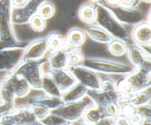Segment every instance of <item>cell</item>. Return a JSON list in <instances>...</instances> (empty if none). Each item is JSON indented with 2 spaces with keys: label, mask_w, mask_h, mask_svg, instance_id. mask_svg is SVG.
Listing matches in <instances>:
<instances>
[{
  "label": "cell",
  "mask_w": 151,
  "mask_h": 125,
  "mask_svg": "<svg viewBox=\"0 0 151 125\" xmlns=\"http://www.w3.org/2000/svg\"><path fill=\"white\" fill-rule=\"evenodd\" d=\"M50 70H59L68 69L67 46L56 51H51L47 58Z\"/></svg>",
  "instance_id": "ac0fdd59"
},
{
  "label": "cell",
  "mask_w": 151,
  "mask_h": 125,
  "mask_svg": "<svg viewBox=\"0 0 151 125\" xmlns=\"http://www.w3.org/2000/svg\"><path fill=\"white\" fill-rule=\"evenodd\" d=\"M126 54L128 55V60L132 64V66H134L135 69L140 67L146 60L151 59L146 55L145 52L140 46L135 44L128 45Z\"/></svg>",
  "instance_id": "ffe728a7"
},
{
  "label": "cell",
  "mask_w": 151,
  "mask_h": 125,
  "mask_svg": "<svg viewBox=\"0 0 151 125\" xmlns=\"http://www.w3.org/2000/svg\"><path fill=\"white\" fill-rule=\"evenodd\" d=\"M102 4L107 7L114 16V17L125 26H136L144 21L145 15L141 10L138 8H128L122 7L119 4V1H109L99 0Z\"/></svg>",
  "instance_id": "5b68a950"
},
{
  "label": "cell",
  "mask_w": 151,
  "mask_h": 125,
  "mask_svg": "<svg viewBox=\"0 0 151 125\" xmlns=\"http://www.w3.org/2000/svg\"><path fill=\"white\" fill-rule=\"evenodd\" d=\"M88 90L80 83L77 82L75 85L69 88L66 92L63 93L61 96V99L63 103L73 102L81 100L85 96L87 95Z\"/></svg>",
  "instance_id": "603a6c76"
},
{
  "label": "cell",
  "mask_w": 151,
  "mask_h": 125,
  "mask_svg": "<svg viewBox=\"0 0 151 125\" xmlns=\"http://www.w3.org/2000/svg\"><path fill=\"white\" fill-rule=\"evenodd\" d=\"M24 46L0 51V73L13 71L22 61Z\"/></svg>",
  "instance_id": "7c38bea8"
},
{
  "label": "cell",
  "mask_w": 151,
  "mask_h": 125,
  "mask_svg": "<svg viewBox=\"0 0 151 125\" xmlns=\"http://www.w3.org/2000/svg\"><path fill=\"white\" fill-rule=\"evenodd\" d=\"M84 57L80 49L68 48V69L82 66Z\"/></svg>",
  "instance_id": "4316f807"
},
{
  "label": "cell",
  "mask_w": 151,
  "mask_h": 125,
  "mask_svg": "<svg viewBox=\"0 0 151 125\" xmlns=\"http://www.w3.org/2000/svg\"><path fill=\"white\" fill-rule=\"evenodd\" d=\"M116 82V88L121 96H127L150 88L151 71L135 69L134 71L122 76Z\"/></svg>",
  "instance_id": "277c9868"
},
{
  "label": "cell",
  "mask_w": 151,
  "mask_h": 125,
  "mask_svg": "<svg viewBox=\"0 0 151 125\" xmlns=\"http://www.w3.org/2000/svg\"><path fill=\"white\" fill-rule=\"evenodd\" d=\"M31 91L27 82L14 71L5 74L0 79V99L14 106L16 99L25 98Z\"/></svg>",
  "instance_id": "6da1fadb"
},
{
  "label": "cell",
  "mask_w": 151,
  "mask_h": 125,
  "mask_svg": "<svg viewBox=\"0 0 151 125\" xmlns=\"http://www.w3.org/2000/svg\"><path fill=\"white\" fill-rule=\"evenodd\" d=\"M140 125H151V119H144Z\"/></svg>",
  "instance_id": "b9f144b4"
},
{
  "label": "cell",
  "mask_w": 151,
  "mask_h": 125,
  "mask_svg": "<svg viewBox=\"0 0 151 125\" xmlns=\"http://www.w3.org/2000/svg\"><path fill=\"white\" fill-rule=\"evenodd\" d=\"M78 16L80 20L87 25L94 24L97 17V8L95 4L91 1L81 4L78 9Z\"/></svg>",
  "instance_id": "44dd1931"
},
{
  "label": "cell",
  "mask_w": 151,
  "mask_h": 125,
  "mask_svg": "<svg viewBox=\"0 0 151 125\" xmlns=\"http://www.w3.org/2000/svg\"><path fill=\"white\" fill-rule=\"evenodd\" d=\"M104 113L105 117L115 119L118 116L121 114L120 106L116 102L106 103L102 107Z\"/></svg>",
  "instance_id": "f546056e"
},
{
  "label": "cell",
  "mask_w": 151,
  "mask_h": 125,
  "mask_svg": "<svg viewBox=\"0 0 151 125\" xmlns=\"http://www.w3.org/2000/svg\"><path fill=\"white\" fill-rule=\"evenodd\" d=\"M114 119L106 117L100 120L95 125H114Z\"/></svg>",
  "instance_id": "ab89813d"
},
{
  "label": "cell",
  "mask_w": 151,
  "mask_h": 125,
  "mask_svg": "<svg viewBox=\"0 0 151 125\" xmlns=\"http://www.w3.org/2000/svg\"><path fill=\"white\" fill-rule=\"evenodd\" d=\"M41 91L44 94L50 96L61 98L62 92L60 91L49 73L44 72L43 75L41 84Z\"/></svg>",
  "instance_id": "cb8c5ba5"
},
{
  "label": "cell",
  "mask_w": 151,
  "mask_h": 125,
  "mask_svg": "<svg viewBox=\"0 0 151 125\" xmlns=\"http://www.w3.org/2000/svg\"><path fill=\"white\" fill-rule=\"evenodd\" d=\"M64 125H72V124H70V123H67V124H64Z\"/></svg>",
  "instance_id": "7bdbcfd3"
},
{
  "label": "cell",
  "mask_w": 151,
  "mask_h": 125,
  "mask_svg": "<svg viewBox=\"0 0 151 125\" xmlns=\"http://www.w3.org/2000/svg\"><path fill=\"white\" fill-rule=\"evenodd\" d=\"M84 31L86 35H88L90 39L100 44H108L113 39V38L106 30L96 24L87 25Z\"/></svg>",
  "instance_id": "d6986e66"
},
{
  "label": "cell",
  "mask_w": 151,
  "mask_h": 125,
  "mask_svg": "<svg viewBox=\"0 0 151 125\" xmlns=\"http://www.w3.org/2000/svg\"><path fill=\"white\" fill-rule=\"evenodd\" d=\"M109 52L114 56L120 57L126 54L128 49V44L121 40L113 38L107 44Z\"/></svg>",
  "instance_id": "83f0119b"
},
{
  "label": "cell",
  "mask_w": 151,
  "mask_h": 125,
  "mask_svg": "<svg viewBox=\"0 0 151 125\" xmlns=\"http://www.w3.org/2000/svg\"><path fill=\"white\" fill-rule=\"evenodd\" d=\"M48 73L52 76L62 94L66 92L77 83L76 79L68 69L50 70Z\"/></svg>",
  "instance_id": "9a60e30c"
},
{
  "label": "cell",
  "mask_w": 151,
  "mask_h": 125,
  "mask_svg": "<svg viewBox=\"0 0 151 125\" xmlns=\"http://www.w3.org/2000/svg\"><path fill=\"white\" fill-rule=\"evenodd\" d=\"M11 2L9 0H0V40L22 44L17 38L11 22Z\"/></svg>",
  "instance_id": "ba28073f"
},
{
  "label": "cell",
  "mask_w": 151,
  "mask_h": 125,
  "mask_svg": "<svg viewBox=\"0 0 151 125\" xmlns=\"http://www.w3.org/2000/svg\"><path fill=\"white\" fill-rule=\"evenodd\" d=\"M48 51V45L45 37L35 38L25 45L21 62L42 60Z\"/></svg>",
  "instance_id": "4fadbf2b"
},
{
  "label": "cell",
  "mask_w": 151,
  "mask_h": 125,
  "mask_svg": "<svg viewBox=\"0 0 151 125\" xmlns=\"http://www.w3.org/2000/svg\"><path fill=\"white\" fill-rule=\"evenodd\" d=\"M76 79L77 82L86 88L88 91L100 89V76L98 74L84 66L68 69Z\"/></svg>",
  "instance_id": "30bf717a"
},
{
  "label": "cell",
  "mask_w": 151,
  "mask_h": 125,
  "mask_svg": "<svg viewBox=\"0 0 151 125\" xmlns=\"http://www.w3.org/2000/svg\"><path fill=\"white\" fill-rule=\"evenodd\" d=\"M0 125H41L27 104L16 106L9 114L0 119Z\"/></svg>",
  "instance_id": "9c48e42d"
},
{
  "label": "cell",
  "mask_w": 151,
  "mask_h": 125,
  "mask_svg": "<svg viewBox=\"0 0 151 125\" xmlns=\"http://www.w3.org/2000/svg\"><path fill=\"white\" fill-rule=\"evenodd\" d=\"M150 101L151 91L150 88L127 96H121L118 104L119 105H128L134 108H137L150 104Z\"/></svg>",
  "instance_id": "2e32d148"
},
{
  "label": "cell",
  "mask_w": 151,
  "mask_h": 125,
  "mask_svg": "<svg viewBox=\"0 0 151 125\" xmlns=\"http://www.w3.org/2000/svg\"><path fill=\"white\" fill-rule=\"evenodd\" d=\"M104 118L106 117L102 107L93 105L86 110L81 119L87 124L95 125Z\"/></svg>",
  "instance_id": "d4e9b609"
},
{
  "label": "cell",
  "mask_w": 151,
  "mask_h": 125,
  "mask_svg": "<svg viewBox=\"0 0 151 125\" xmlns=\"http://www.w3.org/2000/svg\"><path fill=\"white\" fill-rule=\"evenodd\" d=\"M92 1L97 8V17L94 24L103 28L113 38L121 40L128 44L130 42L131 36L125 26L122 25L99 0Z\"/></svg>",
  "instance_id": "7a4b0ae2"
},
{
  "label": "cell",
  "mask_w": 151,
  "mask_h": 125,
  "mask_svg": "<svg viewBox=\"0 0 151 125\" xmlns=\"http://www.w3.org/2000/svg\"><path fill=\"white\" fill-rule=\"evenodd\" d=\"M45 38L50 51H56L66 47V40L58 32L52 31L45 37Z\"/></svg>",
  "instance_id": "484cf974"
},
{
  "label": "cell",
  "mask_w": 151,
  "mask_h": 125,
  "mask_svg": "<svg viewBox=\"0 0 151 125\" xmlns=\"http://www.w3.org/2000/svg\"><path fill=\"white\" fill-rule=\"evenodd\" d=\"M47 61L44 59L37 61L21 62L13 71L27 82L32 90L41 91V84L44 75V66Z\"/></svg>",
  "instance_id": "8992f818"
},
{
  "label": "cell",
  "mask_w": 151,
  "mask_h": 125,
  "mask_svg": "<svg viewBox=\"0 0 151 125\" xmlns=\"http://www.w3.org/2000/svg\"><path fill=\"white\" fill-rule=\"evenodd\" d=\"M72 125H88V124H86L85 122L82 120V119H81V120H79V121H78L75 122V123L72 124Z\"/></svg>",
  "instance_id": "60d3db41"
},
{
  "label": "cell",
  "mask_w": 151,
  "mask_h": 125,
  "mask_svg": "<svg viewBox=\"0 0 151 125\" xmlns=\"http://www.w3.org/2000/svg\"><path fill=\"white\" fill-rule=\"evenodd\" d=\"M41 0H31L24 7H12L10 17L13 25H24L29 24L32 16L38 11V8L41 3Z\"/></svg>",
  "instance_id": "8fae6325"
},
{
  "label": "cell",
  "mask_w": 151,
  "mask_h": 125,
  "mask_svg": "<svg viewBox=\"0 0 151 125\" xmlns=\"http://www.w3.org/2000/svg\"><path fill=\"white\" fill-rule=\"evenodd\" d=\"M55 13V6L52 1H42L38 8L37 14L47 21L54 16Z\"/></svg>",
  "instance_id": "f1b7e54d"
},
{
  "label": "cell",
  "mask_w": 151,
  "mask_h": 125,
  "mask_svg": "<svg viewBox=\"0 0 151 125\" xmlns=\"http://www.w3.org/2000/svg\"><path fill=\"white\" fill-rule=\"evenodd\" d=\"M28 106H29V109H30L31 112L32 113L33 116H35V119L38 121L44 119L51 112L48 108H47L46 107L39 104H32Z\"/></svg>",
  "instance_id": "4dcf8cb0"
},
{
  "label": "cell",
  "mask_w": 151,
  "mask_h": 125,
  "mask_svg": "<svg viewBox=\"0 0 151 125\" xmlns=\"http://www.w3.org/2000/svg\"><path fill=\"white\" fill-rule=\"evenodd\" d=\"M130 36L134 44L142 46L151 44V25L150 22L144 21L134 26Z\"/></svg>",
  "instance_id": "5bb4252c"
},
{
  "label": "cell",
  "mask_w": 151,
  "mask_h": 125,
  "mask_svg": "<svg viewBox=\"0 0 151 125\" xmlns=\"http://www.w3.org/2000/svg\"><path fill=\"white\" fill-rule=\"evenodd\" d=\"M26 44H14V43L11 42H7V41H2V40H0V51H2V50L5 49H13L16 48V47L22 46H24Z\"/></svg>",
  "instance_id": "d590c367"
},
{
  "label": "cell",
  "mask_w": 151,
  "mask_h": 125,
  "mask_svg": "<svg viewBox=\"0 0 151 125\" xmlns=\"http://www.w3.org/2000/svg\"><path fill=\"white\" fill-rule=\"evenodd\" d=\"M139 4V1H119L121 6L128 8H138Z\"/></svg>",
  "instance_id": "74e56055"
},
{
  "label": "cell",
  "mask_w": 151,
  "mask_h": 125,
  "mask_svg": "<svg viewBox=\"0 0 151 125\" xmlns=\"http://www.w3.org/2000/svg\"><path fill=\"white\" fill-rule=\"evenodd\" d=\"M114 125H131V124L126 116H125L122 114H120L114 119Z\"/></svg>",
  "instance_id": "8d00e7d4"
},
{
  "label": "cell",
  "mask_w": 151,
  "mask_h": 125,
  "mask_svg": "<svg viewBox=\"0 0 151 125\" xmlns=\"http://www.w3.org/2000/svg\"><path fill=\"white\" fill-rule=\"evenodd\" d=\"M39 122L41 125H64L68 123L60 116L51 113V112L48 116H46Z\"/></svg>",
  "instance_id": "1f68e13d"
},
{
  "label": "cell",
  "mask_w": 151,
  "mask_h": 125,
  "mask_svg": "<svg viewBox=\"0 0 151 125\" xmlns=\"http://www.w3.org/2000/svg\"><path fill=\"white\" fill-rule=\"evenodd\" d=\"M93 105H95L94 101L86 95L79 101L63 103L60 107L51 111V113L60 116L68 123L73 124L81 120L86 110Z\"/></svg>",
  "instance_id": "52a82bcc"
},
{
  "label": "cell",
  "mask_w": 151,
  "mask_h": 125,
  "mask_svg": "<svg viewBox=\"0 0 151 125\" xmlns=\"http://www.w3.org/2000/svg\"><path fill=\"white\" fill-rule=\"evenodd\" d=\"M27 0H13L10 1L12 7H24L27 3Z\"/></svg>",
  "instance_id": "f35d334b"
},
{
  "label": "cell",
  "mask_w": 151,
  "mask_h": 125,
  "mask_svg": "<svg viewBox=\"0 0 151 125\" xmlns=\"http://www.w3.org/2000/svg\"><path fill=\"white\" fill-rule=\"evenodd\" d=\"M83 66L106 76H125L133 72L135 68L120 60L103 57H85Z\"/></svg>",
  "instance_id": "3957f363"
},
{
  "label": "cell",
  "mask_w": 151,
  "mask_h": 125,
  "mask_svg": "<svg viewBox=\"0 0 151 125\" xmlns=\"http://www.w3.org/2000/svg\"><path fill=\"white\" fill-rule=\"evenodd\" d=\"M38 92L32 94L27 100V105L32 104H39L48 108L50 111L58 108L63 104L61 98L50 96L44 94L41 91H37Z\"/></svg>",
  "instance_id": "e0dca14e"
},
{
  "label": "cell",
  "mask_w": 151,
  "mask_h": 125,
  "mask_svg": "<svg viewBox=\"0 0 151 125\" xmlns=\"http://www.w3.org/2000/svg\"><path fill=\"white\" fill-rule=\"evenodd\" d=\"M15 107H16V106L0 99V119L11 113L14 110Z\"/></svg>",
  "instance_id": "836d02e7"
},
{
  "label": "cell",
  "mask_w": 151,
  "mask_h": 125,
  "mask_svg": "<svg viewBox=\"0 0 151 125\" xmlns=\"http://www.w3.org/2000/svg\"><path fill=\"white\" fill-rule=\"evenodd\" d=\"M29 26L33 31L37 32H42L46 28V21L36 13L34 15L29 22Z\"/></svg>",
  "instance_id": "d6a6232c"
},
{
  "label": "cell",
  "mask_w": 151,
  "mask_h": 125,
  "mask_svg": "<svg viewBox=\"0 0 151 125\" xmlns=\"http://www.w3.org/2000/svg\"><path fill=\"white\" fill-rule=\"evenodd\" d=\"M137 111L142 115L144 119H151V105L150 104L137 107Z\"/></svg>",
  "instance_id": "e575fe53"
},
{
  "label": "cell",
  "mask_w": 151,
  "mask_h": 125,
  "mask_svg": "<svg viewBox=\"0 0 151 125\" xmlns=\"http://www.w3.org/2000/svg\"><path fill=\"white\" fill-rule=\"evenodd\" d=\"M86 35L85 31L80 27L74 26L67 32L66 38V46L68 48H78L85 43Z\"/></svg>",
  "instance_id": "7402d4cb"
}]
</instances>
